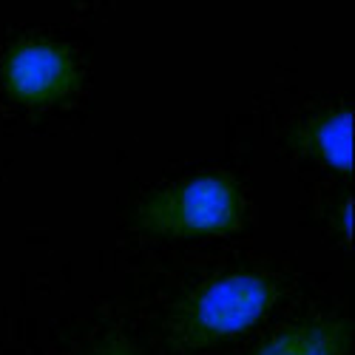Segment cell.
<instances>
[{"instance_id": "obj_1", "label": "cell", "mask_w": 355, "mask_h": 355, "mask_svg": "<svg viewBox=\"0 0 355 355\" xmlns=\"http://www.w3.org/2000/svg\"><path fill=\"white\" fill-rule=\"evenodd\" d=\"M245 196L230 173L205 171L148 193L131 214L137 230L159 239H208L242 227Z\"/></svg>"}, {"instance_id": "obj_2", "label": "cell", "mask_w": 355, "mask_h": 355, "mask_svg": "<svg viewBox=\"0 0 355 355\" xmlns=\"http://www.w3.org/2000/svg\"><path fill=\"white\" fill-rule=\"evenodd\" d=\"M276 279L264 273H225L202 282L173 307L171 338L180 349H205L245 336L273 310Z\"/></svg>"}, {"instance_id": "obj_3", "label": "cell", "mask_w": 355, "mask_h": 355, "mask_svg": "<svg viewBox=\"0 0 355 355\" xmlns=\"http://www.w3.org/2000/svg\"><path fill=\"white\" fill-rule=\"evenodd\" d=\"M0 83L15 103L40 108L71 97L80 88V69L60 43L20 40L3 54Z\"/></svg>"}, {"instance_id": "obj_4", "label": "cell", "mask_w": 355, "mask_h": 355, "mask_svg": "<svg viewBox=\"0 0 355 355\" xmlns=\"http://www.w3.org/2000/svg\"><path fill=\"white\" fill-rule=\"evenodd\" d=\"M352 123H355L352 105L324 108L302 120L299 125H293L287 142L299 154L313 157L321 165L347 176L352 173Z\"/></svg>"}, {"instance_id": "obj_5", "label": "cell", "mask_w": 355, "mask_h": 355, "mask_svg": "<svg viewBox=\"0 0 355 355\" xmlns=\"http://www.w3.org/2000/svg\"><path fill=\"white\" fill-rule=\"evenodd\" d=\"M352 318H304L259 341L248 355H349Z\"/></svg>"}, {"instance_id": "obj_6", "label": "cell", "mask_w": 355, "mask_h": 355, "mask_svg": "<svg viewBox=\"0 0 355 355\" xmlns=\"http://www.w3.org/2000/svg\"><path fill=\"white\" fill-rule=\"evenodd\" d=\"M92 355H139L137 347L123 338V336H108L105 341H100V347L92 352Z\"/></svg>"}, {"instance_id": "obj_7", "label": "cell", "mask_w": 355, "mask_h": 355, "mask_svg": "<svg viewBox=\"0 0 355 355\" xmlns=\"http://www.w3.org/2000/svg\"><path fill=\"white\" fill-rule=\"evenodd\" d=\"M336 233L344 245L352 239V199H341L338 211H336Z\"/></svg>"}]
</instances>
